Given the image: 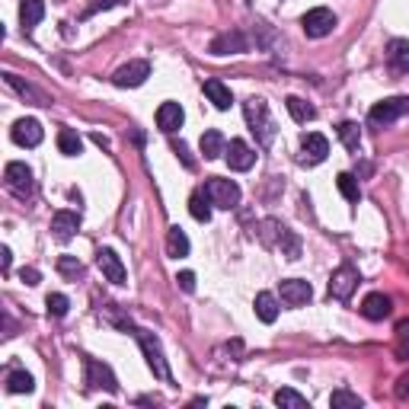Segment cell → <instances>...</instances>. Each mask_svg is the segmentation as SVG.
Wrapping results in <instances>:
<instances>
[{
  "mask_svg": "<svg viewBox=\"0 0 409 409\" xmlns=\"http://www.w3.org/2000/svg\"><path fill=\"white\" fill-rule=\"evenodd\" d=\"M19 281H23V285H29V288H36L38 281H42V272H38V268H19Z\"/></svg>",
  "mask_w": 409,
  "mask_h": 409,
  "instance_id": "39",
  "label": "cell"
},
{
  "mask_svg": "<svg viewBox=\"0 0 409 409\" xmlns=\"http://www.w3.org/2000/svg\"><path fill=\"white\" fill-rule=\"evenodd\" d=\"M6 390H10V393H32L36 381H32L29 371H10V374H6Z\"/></svg>",
  "mask_w": 409,
  "mask_h": 409,
  "instance_id": "28",
  "label": "cell"
},
{
  "mask_svg": "<svg viewBox=\"0 0 409 409\" xmlns=\"http://www.w3.org/2000/svg\"><path fill=\"white\" fill-rule=\"evenodd\" d=\"M409 112V96H393V99H383V102H377L374 109H371V125L374 128H383V125H390V121H396L400 115H406Z\"/></svg>",
  "mask_w": 409,
  "mask_h": 409,
  "instance_id": "6",
  "label": "cell"
},
{
  "mask_svg": "<svg viewBox=\"0 0 409 409\" xmlns=\"http://www.w3.org/2000/svg\"><path fill=\"white\" fill-rule=\"evenodd\" d=\"M236 51H246V38L240 32H227L211 42V55H236Z\"/></svg>",
  "mask_w": 409,
  "mask_h": 409,
  "instance_id": "18",
  "label": "cell"
},
{
  "mask_svg": "<svg viewBox=\"0 0 409 409\" xmlns=\"http://www.w3.org/2000/svg\"><path fill=\"white\" fill-rule=\"evenodd\" d=\"M10 262H13V256H10V249H0V268H4V272H10Z\"/></svg>",
  "mask_w": 409,
  "mask_h": 409,
  "instance_id": "42",
  "label": "cell"
},
{
  "mask_svg": "<svg viewBox=\"0 0 409 409\" xmlns=\"http://www.w3.org/2000/svg\"><path fill=\"white\" fill-rule=\"evenodd\" d=\"M58 268H61V275H67V278H77V275L83 272V266L74 259V256H61V259H58Z\"/></svg>",
  "mask_w": 409,
  "mask_h": 409,
  "instance_id": "38",
  "label": "cell"
},
{
  "mask_svg": "<svg viewBox=\"0 0 409 409\" xmlns=\"http://www.w3.org/2000/svg\"><path fill=\"white\" fill-rule=\"evenodd\" d=\"M4 182L16 198H29L36 192V179H32V170L26 163H6Z\"/></svg>",
  "mask_w": 409,
  "mask_h": 409,
  "instance_id": "5",
  "label": "cell"
},
{
  "mask_svg": "<svg viewBox=\"0 0 409 409\" xmlns=\"http://www.w3.org/2000/svg\"><path fill=\"white\" fill-rule=\"evenodd\" d=\"M204 195L211 198V204H217V208H234L236 202H240V185L234 182V179H208L204 182Z\"/></svg>",
  "mask_w": 409,
  "mask_h": 409,
  "instance_id": "4",
  "label": "cell"
},
{
  "mask_svg": "<svg viewBox=\"0 0 409 409\" xmlns=\"http://www.w3.org/2000/svg\"><path fill=\"white\" fill-rule=\"evenodd\" d=\"M387 61L393 70H409V42L406 38H393L387 45Z\"/></svg>",
  "mask_w": 409,
  "mask_h": 409,
  "instance_id": "20",
  "label": "cell"
},
{
  "mask_svg": "<svg viewBox=\"0 0 409 409\" xmlns=\"http://www.w3.org/2000/svg\"><path fill=\"white\" fill-rule=\"evenodd\" d=\"M173 153L182 160L185 170H195V157L189 153V144H185V141H176V138H173Z\"/></svg>",
  "mask_w": 409,
  "mask_h": 409,
  "instance_id": "37",
  "label": "cell"
},
{
  "mask_svg": "<svg viewBox=\"0 0 409 409\" xmlns=\"http://www.w3.org/2000/svg\"><path fill=\"white\" fill-rule=\"evenodd\" d=\"M87 383L89 387L109 390V393H119V381H115L112 368L102 364V361H96V358H87Z\"/></svg>",
  "mask_w": 409,
  "mask_h": 409,
  "instance_id": "11",
  "label": "cell"
},
{
  "mask_svg": "<svg viewBox=\"0 0 409 409\" xmlns=\"http://www.w3.org/2000/svg\"><path fill=\"white\" fill-rule=\"evenodd\" d=\"M396 355L409 358V320L396 323Z\"/></svg>",
  "mask_w": 409,
  "mask_h": 409,
  "instance_id": "35",
  "label": "cell"
},
{
  "mask_svg": "<svg viewBox=\"0 0 409 409\" xmlns=\"http://www.w3.org/2000/svg\"><path fill=\"white\" fill-rule=\"evenodd\" d=\"M189 214L195 217L198 224H208V221H211V198L204 195V189L192 192V198H189Z\"/></svg>",
  "mask_w": 409,
  "mask_h": 409,
  "instance_id": "22",
  "label": "cell"
},
{
  "mask_svg": "<svg viewBox=\"0 0 409 409\" xmlns=\"http://www.w3.org/2000/svg\"><path fill=\"white\" fill-rule=\"evenodd\" d=\"M329 406L332 409H361V396L349 393V390H336V393L329 396Z\"/></svg>",
  "mask_w": 409,
  "mask_h": 409,
  "instance_id": "32",
  "label": "cell"
},
{
  "mask_svg": "<svg viewBox=\"0 0 409 409\" xmlns=\"http://www.w3.org/2000/svg\"><path fill=\"white\" fill-rule=\"evenodd\" d=\"M45 307H48L51 317H64L67 307H70V300L64 298V294H48V298H45Z\"/></svg>",
  "mask_w": 409,
  "mask_h": 409,
  "instance_id": "36",
  "label": "cell"
},
{
  "mask_svg": "<svg viewBox=\"0 0 409 409\" xmlns=\"http://www.w3.org/2000/svg\"><path fill=\"white\" fill-rule=\"evenodd\" d=\"M204 96L214 102V109H230V102H234L230 89L224 87L221 80H204Z\"/></svg>",
  "mask_w": 409,
  "mask_h": 409,
  "instance_id": "24",
  "label": "cell"
},
{
  "mask_svg": "<svg viewBox=\"0 0 409 409\" xmlns=\"http://www.w3.org/2000/svg\"><path fill=\"white\" fill-rule=\"evenodd\" d=\"M182 119H185V112H182L179 102H163V106L157 109V128L166 131V134H173L176 128H182Z\"/></svg>",
  "mask_w": 409,
  "mask_h": 409,
  "instance_id": "16",
  "label": "cell"
},
{
  "mask_svg": "<svg viewBox=\"0 0 409 409\" xmlns=\"http://www.w3.org/2000/svg\"><path fill=\"white\" fill-rule=\"evenodd\" d=\"M93 141H96L99 147H109V138H102V134H93Z\"/></svg>",
  "mask_w": 409,
  "mask_h": 409,
  "instance_id": "43",
  "label": "cell"
},
{
  "mask_svg": "<svg viewBox=\"0 0 409 409\" xmlns=\"http://www.w3.org/2000/svg\"><path fill=\"white\" fill-rule=\"evenodd\" d=\"M256 163V151L246 144V141H240V138H234L227 144V166L230 170H236V173H246L249 166Z\"/></svg>",
  "mask_w": 409,
  "mask_h": 409,
  "instance_id": "14",
  "label": "cell"
},
{
  "mask_svg": "<svg viewBox=\"0 0 409 409\" xmlns=\"http://www.w3.org/2000/svg\"><path fill=\"white\" fill-rule=\"evenodd\" d=\"M285 106H288V112H291V119H294V121H300V125H307V121L317 119V109H313L310 102H304L300 96H288Z\"/></svg>",
  "mask_w": 409,
  "mask_h": 409,
  "instance_id": "23",
  "label": "cell"
},
{
  "mask_svg": "<svg viewBox=\"0 0 409 409\" xmlns=\"http://www.w3.org/2000/svg\"><path fill=\"white\" fill-rule=\"evenodd\" d=\"M176 281H179V288H182V291H195V275H192V272H179Z\"/></svg>",
  "mask_w": 409,
  "mask_h": 409,
  "instance_id": "40",
  "label": "cell"
},
{
  "mask_svg": "<svg viewBox=\"0 0 409 409\" xmlns=\"http://www.w3.org/2000/svg\"><path fill=\"white\" fill-rule=\"evenodd\" d=\"M326 153H329V141L323 138L320 131H307L300 138V163H323Z\"/></svg>",
  "mask_w": 409,
  "mask_h": 409,
  "instance_id": "8",
  "label": "cell"
},
{
  "mask_svg": "<svg viewBox=\"0 0 409 409\" xmlns=\"http://www.w3.org/2000/svg\"><path fill=\"white\" fill-rule=\"evenodd\" d=\"M166 253L176 256V259L189 256V236L182 234V227H170V234H166Z\"/></svg>",
  "mask_w": 409,
  "mask_h": 409,
  "instance_id": "26",
  "label": "cell"
},
{
  "mask_svg": "<svg viewBox=\"0 0 409 409\" xmlns=\"http://www.w3.org/2000/svg\"><path fill=\"white\" fill-rule=\"evenodd\" d=\"M278 294L288 307H304L307 300L313 298V288H310V281H304V278H285Z\"/></svg>",
  "mask_w": 409,
  "mask_h": 409,
  "instance_id": "10",
  "label": "cell"
},
{
  "mask_svg": "<svg viewBox=\"0 0 409 409\" xmlns=\"http://www.w3.org/2000/svg\"><path fill=\"white\" fill-rule=\"evenodd\" d=\"M390 310H393V307H390V298L381 291H371L368 298L361 300V313L368 320H383V317H390Z\"/></svg>",
  "mask_w": 409,
  "mask_h": 409,
  "instance_id": "17",
  "label": "cell"
},
{
  "mask_svg": "<svg viewBox=\"0 0 409 409\" xmlns=\"http://www.w3.org/2000/svg\"><path fill=\"white\" fill-rule=\"evenodd\" d=\"M256 317H259L262 323H275V320H278V300H275L272 291L256 294Z\"/></svg>",
  "mask_w": 409,
  "mask_h": 409,
  "instance_id": "19",
  "label": "cell"
},
{
  "mask_svg": "<svg viewBox=\"0 0 409 409\" xmlns=\"http://www.w3.org/2000/svg\"><path fill=\"white\" fill-rule=\"evenodd\" d=\"M45 16V4L42 0H23V6H19V19H23L26 29H32V26H38Z\"/></svg>",
  "mask_w": 409,
  "mask_h": 409,
  "instance_id": "27",
  "label": "cell"
},
{
  "mask_svg": "<svg viewBox=\"0 0 409 409\" xmlns=\"http://www.w3.org/2000/svg\"><path fill=\"white\" fill-rule=\"evenodd\" d=\"M358 288V268L355 266H339L336 272H332V278H329V298H336V300H349L351 298V291Z\"/></svg>",
  "mask_w": 409,
  "mask_h": 409,
  "instance_id": "7",
  "label": "cell"
},
{
  "mask_svg": "<svg viewBox=\"0 0 409 409\" xmlns=\"http://www.w3.org/2000/svg\"><path fill=\"white\" fill-rule=\"evenodd\" d=\"M243 115H246V121H249V131L259 138V144L272 147L275 144V121H272V115H268V102L259 99V96H249V99L243 102Z\"/></svg>",
  "mask_w": 409,
  "mask_h": 409,
  "instance_id": "1",
  "label": "cell"
},
{
  "mask_svg": "<svg viewBox=\"0 0 409 409\" xmlns=\"http://www.w3.org/2000/svg\"><path fill=\"white\" fill-rule=\"evenodd\" d=\"M278 246H281V256H285V259H298V256H300L298 234H291L288 227H278Z\"/></svg>",
  "mask_w": 409,
  "mask_h": 409,
  "instance_id": "29",
  "label": "cell"
},
{
  "mask_svg": "<svg viewBox=\"0 0 409 409\" xmlns=\"http://www.w3.org/2000/svg\"><path fill=\"white\" fill-rule=\"evenodd\" d=\"M339 138H342V144L349 147L351 153H355L358 144H361V131H358L355 121H342V125H339Z\"/></svg>",
  "mask_w": 409,
  "mask_h": 409,
  "instance_id": "33",
  "label": "cell"
},
{
  "mask_svg": "<svg viewBox=\"0 0 409 409\" xmlns=\"http://www.w3.org/2000/svg\"><path fill=\"white\" fill-rule=\"evenodd\" d=\"M134 336H138L141 349H144V355H147V364H151V371L160 377V381H166V383H170V381H173V374H170V364H166L163 349H160L157 336H153V332H147V329H134Z\"/></svg>",
  "mask_w": 409,
  "mask_h": 409,
  "instance_id": "2",
  "label": "cell"
},
{
  "mask_svg": "<svg viewBox=\"0 0 409 409\" xmlns=\"http://www.w3.org/2000/svg\"><path fill=\"white\" fill-rule=\"evenodd\" d=\"M58 151L67 153V157H77V153L83 151V138L74 128H61V131H58Z\"/></svg>",
  "mask_w": 409,
  "mask_h": 409,
  "instance_id": "25",
  "label": "cell"
},
{
  "mask_svg": "<svg viewBox=\"0 0 409 409\" xmlns=\"http://www.w3.org/2000/svg\"><path fill=\"white\" fill-rule=\"evenodd\" d=\"M96 266H99V272L106 275L112 285H125L128 275H125V266H121L115 249H99V253H96Z\"/></svg>",
  "mask_w": 409,
  "mask_h": 409,
  "instance_id": "13",
  "label": "cell"
},
{
  "mask_svg": "<svg viewBox=\"0 0 409 409\" xmlns=\"http://www.w3.org/2000/svg\"><path fill=\"white\" fill-rule=\"evenodd\" d=\"M336 185H339V192L345 195V202H358V198H361L358 179L351 176V173H339V176H336Z\"/></svg>",
  "mask_w": 409,
  "mask_h": 409,
  "instance_id": "31",
  "label": "cell"
},
{
  "mask_svg": "<svg viewBox=\"0 0 409 409\" xmlns=\"http://www.w3.org/2000/svg\"><path fill=\"white\" fill-rule=\"evenodd\" d=\"M275 403H278L281 409H307V400L291 387H281L278 393H275Z\"/></svg>",
  "mask_w": 409,
  "mask_h": 409,
  "instance_id": "30",
  "label": "cell"
},
{
  "mask_svg": "<svg viewBox=\"0 0 409 409\" xmlns=\"http://www.w3.org/2000/svg\"><path fill=\"white\" fill-rule=\"evenodd\" d=\"M300 26H304V36L323 38L336 29V13L326 10V6H313V10H307L304 16H300Z\"/></svg>",
  "mask_w": 409,
  "mask_h": 409,
  "instance_id": "3",
  "label": "cell"
},
{
  "mask_svg": "<svg viewBox=\"0 0 409 409\" xmlns=\"http://www.w3.org/2000/svg\"><path fill=\"white\" fill-rule=\"evenodd\" d=\"M202 153H204V160H217L221 153H227V144H224V134L221 131H204L202 134Z\"/></svg>",
  "mask_w": 409,
  "mask_h": 409,
  "instance_id": "21",
  "label": "cell"
},
{
  "mask_svg": "<svg viewBox=\"0 0 409 409\" xmlns=\"http://www.w3.org/2000/svg\"><path fill=\"white\" fill-rule=\"evenodd\" d=\"M147 77H151V64L147 61H128L125 67H119L112 74V83L115 87H141V83L147 80Z\"/></svg>",
  "mask_w": 409,
  "mask_h": 409,
  "instance_id": "9",
  "label": "cell"
},
{
  "mask_svg": "<svg viewBox=\"0 0 409 409\" xmlns=\"http://www.w3.org/2000/svg\"><path fill=\"white\" fill-rule=\"evenodd\" d=\"M396 396H400V400H409V371L396 381Z\"/></svg>",
  "mask_w": 409,
  "mask_h": 409,
  "instance_id": "41",
  "label": "cell"
},
{
  "mask_svg": "<svg viewBox=\"0 0 409 409\" xmlns=\"http://www.w3.org/2000/svg\"><path fill=\"white\" fill-rule=\"evenodd\" d=\"M4 77H6V83H10V87L16 89L19 96H32V99H36V106H45V96L38 93V89H32L29 83H23V80H19L16 74H4Z\"/></svg>",
  "mask_w": 409,
  "mask_h": 409,
  "instance_id": "34",
  "label": "cell"
},
{
  "mask_svg": "<svg viewBox=\"0 0 409 409\" xmlns=\"http://www.w3.org/2000/svg\"><path fill=\"white\" fill-rule=\"evenodd\" d=\"M77 227H80V214L77 211H55V217H51V234L58 236L61 243H67L70 236L77 234Z\"/></svg>",
  "mask_w": 409,
  "mask_h": 409,
  "instance_id": "15",
  "label": "cell"
},
{
  "mask_svg": "<svg viewBox=\"0 0 409 409\" xmlns=\"http://www.w3.org/2000/svg\"><path fill=\"white\" fill-rule=\"evenodd\" d=\"M10 138L16 141L19 147H36V144H42L45 131H42V125H38L36 119H19L16 125L10 128Z\"/></svg>",
  "mask_w": 409,
  "mask_h": 409,
  "instance_id": "12",
  "label": "cell"
}]
</instances>
